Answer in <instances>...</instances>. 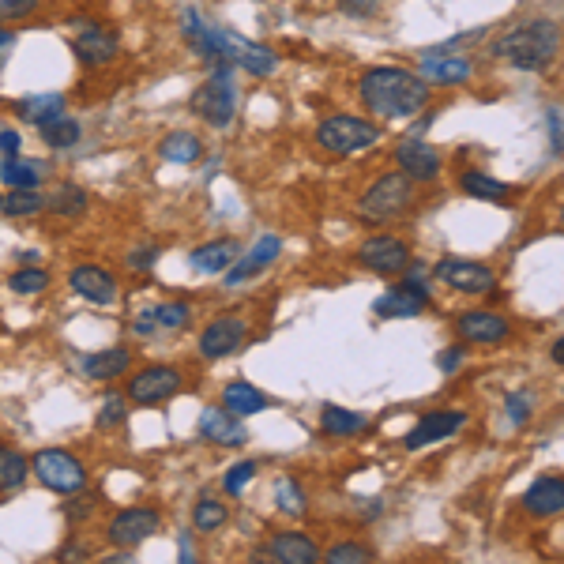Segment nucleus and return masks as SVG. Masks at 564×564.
Wrapping results in <instances>:
<instances>
[{"label": "nucleus", "mask_w": 564, "mask_h": 564, "mask_svg": "<svg viewBox=\"0 0 564 564\" xmlns=\"http://www.w3.org/2000/svg\"><path fill=\"white\" fill-rule=\"evenodd\" d=\"M361 102L365 110L384 117V121H403L414 117L418 110H425L429 102V83L410 68H395V64H380L369 68L361 76Z\"/></svg>", "instance_id": "nucleus-1"}, {"label": "nucleus", "mask_w": 564, "mask_h": 564, "mask_svg": "<svg viewBox=\"0 0 564 564\" xmlns=\"http://www.w3.org/2000/svg\"><path fill=\"white\" fill-rule=\"evenodd\" d=\"M561 53V27L553 19H527L493 42V57L508 61L519 72H542Z\"/></svg>", "instance_id": "nucleus-2"}, {"label": "nucleus", "mask_w": 564, "mask_h": 564, "mask_svg": "<svg viewBox=\"0 0 564 564\" xmlns=\"http://www.w3.org/2000/svg\"><path fill=\"white\" fill-rule=\"evenodd\" d=\"M234 64L230 61H215V72L207 76V83L192 94V113L204 117L211 128H226L234 121L237 110V94H234Z\"/></svg>", "instance_id": "nucleus-3"}, {"label": "nucleus", "mask_w": 564, "mask_h": 564, "mask_svg": "<svg viewBox=\"0 0 564 564\" xmlns=\"http://www.w3.org/2000/svg\"><path fill=\"white\" fill-rule=\"evenodd\" d=\"M380 140V128L365 117H350V113H339V117H328L316 128V143L328 151V155H358L365 147H373Z\"/></svg>", "instance_id": "nucleus-4"}, {"label": "nucleus", "mask_w": 564, "mask_h": 564, "mask_svg": "<svg viewBox=\"0 0 564 564\" xmlns=\"http://www.w3.org/2000/svg\"><path fill=\"white\" fill-rule=\"evenodd\" d=\"M414 204V181H410L407 173H388V177H380L365 196H361V219L365 222H388L395 215H403L410 211Z\"/></svg>", "instance_id": "nucleus-5"}, {"label": "nucleus", "mask_w": 564, "mask_h": 564, "mask_svg": "<svg viewBox=\"0 0 564 564\" xmlns=\"http://www.w3.org/2000/svg\"><path fill=\"white\" fill-rule=\"evenodd\" d=\"M31 470L38 474L42 486L53 489V493H64V497H72V493L87 486V467L72 452H61V448L38 452L31 459Z\"/></svg>", "instance_id": "nucleus-6"}, {"label": "nucleus", "mask_w": 564, "mask_h": 564, "mask_svg": "<svg viewBox=\"0 0 564 564\" xmlns=\"http://www.w3.org/2000/svg\"><path fill=\"white\" fill-rule=\"evenodd\" d=\"M177 392H181V369H173V365H147V369H140V373L132 376V384H128V399H132V403H143V407L166 403V399Z\"/></svg>", "instance_id": "nucleus-7"}, {"label": "nucleus", "mask_w": 564, "mask_h": 564, "mask_svg": "<svg viewBox=\"0 0 564 564\" xmlns=\"http://www.w3.org/2000/svg\"><path fill=\"white\" fill-rule=\"evenodd\" d=\"M358 260H361V267H369L373 275H399V271L410 267V249H407V241H399V237L376 234L358 249Z\"/></svg>", "instance_id": "nucleus-8"}, {"label": "nucleus", "mask_w": 564, "mask_h": 564, "mask_svg": "<svg viewBox=\"0 0 564 564\" xmlns=\"http://www.w3.org/2000/svg\"><path fill=\"white\" fill-rule=\"evenodd\" d=\"M158 527H162V516L155 508H125L110 519V542L117 549H136L151 534H158Z\"/></svg>", "instance_id": "nucleus-9"}, {"label": "nucleus", "mask_w": 564, "mask_h": 564, "mask_svg": "<svg viewBox=\"0 0 564 564\" xmlns=\"http://www.w3.org/2000/svg\"><path fill=\"white\" fill-rule=\"evenodd\" d=\"M437 279L448 282L459 294H489L497 286V275L489 271L486 264H474V260H455V256H444L437 264Z\"/></svg>", "instance_id": "nucleus-10"}, {"label": "nucleus", "mask_w": 564, "mask_h": 564, "mask_svg": "<svg viewBox=\"0 0 564 564\" xmlns=\"http://www.w3.org/2000/svg\"><path fill=\"white\" fill-rule=\"evenodd\" d=\"M226 57H230V64H237V68H245L249 76H271L275 68H279V57H275V49L260 46V42H249L245 34H234L226 31Z\"/></svg>", "instance_id": "nucleus-11"}, {"label": "nucleus", "mask_w": 564, "mask_h": 564, "mask_svg": "<svg viewBox=\"0 0 564 564\" xmlns=\"http://www.w3.org/2000/svg\"><path fill=\"white\" fill-rule=\"evenodd\" d=\"M245 343V320L241 316H219V320H211L200 335V354L204 358H230L237 354Z\"/></svg>", "instance_id": "nucleus-12"}, {"label": "nucleus", "mask_w": 564, "mask_h": 564, "mask_svg": "<svg viewBox=\"0 0 564 564\" xmlns=\"http://www.w3.org/2000/svg\"><path fill=\"white\" fill-rule=\"evenodd\" d=\"M467 422V414L463 410H429L422 422L414 425L407 433V452H418V448H429V444H440V440H448L459 429V425Z\"/></svg>", "instance_id": "nucleus-13"}, {"label": "nucleus", "mask_w": 564, "mask_h": 564, "mask_svg": "<svg viewBox=\"0 0 564 564\" xmlns=\"http://www.w3.org/2000/svg\"><path fill=\"white\" fill-rule=\"evenodd\" d=\"M425 305H429V290H425L418 279H407L392 286L384 298L376 301L373 309L376 316H384V320H399V316H418L425 313Z\"/></svg>", "instance_id": "nucleus-14"}, {"label": "nucleus", "mask_w": 564, "mask_h": 564, "mask_svg": "<svg viewBox=\"0 0 564 564\" xmlns=\"http://www.w3.org/2000/svg\"><path fill=\"white\" fill-rule=\"evenodd\" d=\"M395 162H399V173H407L410 181H437L440 177V155L429 143L414 140V136L399 140Z\"/></svg>", "instance_id": "nucleus-15"}, {"label": "nucleus", "mask_w": 564, "mask_h": 564, "mask_svg": "<svg viewBox=\"0 0 564 564\" xmlns=\"http://www.w3.org/2000/svg\"><path fill=\"white\" fill-rule=\"evenodd\" d=\"M72 290H76L83 301H91V305H113V301L121 298V286L113 279L106 267L98 264H83L72 271Z\"/></svg>", "instance_id": "nucleus-16"}, {"label": "nucleus", "mask_w": 564, "mask_h": 564, "mask_svg": "<svg viewBox=\"0 0 564 564\" xmlns=\"http://www.w3.org/2000/svg\"><path fill=\"white\" fill-rule=\"evenodd\" d=\"M72 49H76V57L83 64L102 68V64H110L113 57L121 53V38H117L113 31H106V27H98V23H87V27L76 34Z\"/></svg>", "instance_id": "nucleus-17"}, {"label": "nucleus", "mask_w": 564, "mask_h": 564, "mask_svg": "<svg viewBox=\"0 0 564 564\" xmlns=\"http://www.w3.org/2000/svg\"><path fill=\"white\" fill-rule=\"evenodd\" d=\"M418 76H422L425 83H437V87H455V83H467V79L474 76V64H470L467 57H452L448 49H444V53L433 49V53L422 57Z\"/></svg>", "instance_id": "nucleus-18"}, {"label": "nucleus", "mask_w": 564, "mask_h": 564, "mask_svg": "<svg viewBox=\"0 0 564 564\" xmlns=\"http://www.w3.org/2000/svg\"><path fill=\"white\" fill-rule=\"evenodd\" d=\"M200 437L211 440V444H222V448H241L249 433H245V425L237 422V414H230L226 407H207L200 414Z\"/></svg>", "instance_id": "nucleus-19"}, {"label": "nucleus", "mask_w": 564, "mask_h": 564, "mask_svg": "<svg viewBox=\"0 0 564 564\" xmlns=\"http://www.w3.org/2000/svg\"><path fill=\"white\" fill-rule=\"evenodd\" d=\"M455 328L459 335L467 339V343H504L508 339V320L501 313H489V309H478V313H463L455 320Z\"/></svg>", "instance_id": "nucleus-20"}, {"label": "nucleus", "mask_w": 564, "mask_h": 564, "mask_svg": "<svg viewBox=\"0 0 564 564\" xmlns=\"http://www.w3.org/2000/svg\"><path fill=\"white\" fill-rule=\"evenodd\" d=\"M279 252H282L279 237H275V234L260 237V241H256V249H252L245 260L237 256L234 264L226 267V282H230V286H241V282H249L252 275H260L264 267H271V260H279Z\"/></svg>", "instance_id": "nucleus-21"}, {"label": "nucleus", "mask_w": 564, "mask_h": 564, "mask_svg": "<svg viewBox=\"0 0 564 564\" xmlns=\"http://www.w3.org/2000/svg\"><path fill=\"white\" fill-rule=\"evenodd\" d=\"M523 508L538 519L561 516V508H564V478L561 474H546V478H538V482L523 493Z\"/></svg>", "instance_id": "nucleus-22"}, {"label": "nucleus", "mask_w": 564, "mask_h": 564, "mask_svg": "<svg viewBox=\"0 0 564 564\" xmlns=\"http://www.w3.org/2000/svg\"><path fill=\"white\" fill-rule=\"evenodd\" d=\"M267 553L282 564H313L320 561V549L309 534H298V531H286V534H275L271 542H267Z\"/></svg>", "instance_id": "nucleus-23"}, {"label": "nucleus", "mask_w": 564, "mask_h": 564, "mask_svg": "<svg viewBox=\"0 0 564 564\" xmlns=\"http://www.w3.org/2000/svg\"><path fill=\"white\" fill-rule=\"evenodd\" d=\"M222 407L237 418H252V414L267 410V395L260 388H252L249 380H230L226 392H222Z\"/></svg>", "instance_id": "nucleus-24"}, {"label": "nucleus", "mask_w": 564, "mask_h": 564, "mask_svg": "<svg viewBox=\"0 0 564 564\" xmlns=\"http://www.w3.org/2000/svg\"><path fill=\"white\" fill-rule=\"evenodd\" d=\"M237 256H241V245L230 241V237H222V241L200 245V249L192 252V267L204 271V275H219V271H226V267L234 264Z\"/></svg>", "instance_id": "nucleus-25"}, {"label": "nucleus", "mask_w": 564, "mask_h": 564, "mask_svg": "<svg viewBox=\"0 0 564 564\" xmlns=\"http://www.w3.org/2000/svg\"><path fill=\"white\" fill-rule=\"evenodd\" d=\"M128 365H132V350L110 346V350H98L91 358H83V373L91 380H117L121 373H128Z\"/></svg>", "instance_id": "nucleus-26"}, {"label": "nucleus", "mask_w": 564, "mask_h": 564, "mask_svg": "<svg viewBox=\"0 0 564 564\" xmlns=\"http://www.w3.org/2000/svg\"><path fill=\"white\" fill-rule=\"evenodd\" d=\"M459 185H463V192H470L474 200H493V204H508V200H512V185H504V181H497V177H489V173H482V170H467L459 177Z\"/></svg>", "instance_id": "nucleus-27"}, {"label": "nucleus", "mask_w": 564, "mask_h": 564, "mask_svg": "<svg viewBox=\"0 0 564 564\" xmlns=\"http://www.w3.org/2000/svg\"><path fill=\"white\" fill-rule=\"evenodd\" d=\"M158 155L166 158V162L188 166V162H196V158L204 155V143H200V136H192V132H170L166 140L158 143Z\"/></svg>", "instance_id": "nucleus-28"}, {"label": "nucleus", "mask_w": 564, "mask_h": 564, "mask_svg": "<svg viewBox=\"0 0 564 564\" xmlns=\"http://www.w3.org/2000/svg\"><path fill=\"white\" fill-rule=\"evenodd\" d=\"M42 177H46V166L42 162H23V158H4V166H0V181L8 188H38L42 185Z\"/></svg>", "instance_id": "nucleus-29"}, {"label": "nucleus", "mask_w": 564, "mask_h": 564, "mask_svg": "<svg viewBox=\"0 0 564 564\" xmlns=\"http://www.w3.org/2000/svg\"><path fill=\"white\" fill-rule=\"evenodd\" d=\"M365 425L369 422H365L361 414H354V410H346V407H335V403H328V407L320 410V429H324L328 437H354Z\"/></svg>", "instance_id": "nucleus-30"}, {"label": "nucleus", "mask_w": 564, "mask_h": 564, "mask_svg": "<svg viewBox=\"0 0 564 564\" xmlns=\"http://www.w3.org/2000/svg\"><path fill=\"white\" fill-rule=\"evenodd\" d=\"M16 113L23 121H31V125H46V121H53V117L64 113V98L61 94H31V98L19 102Z\"/></svg>", "instance_id": "nucleus-31"}, {"label": "nucleus", "mask_w": 564, "mask_h": 564, "mask_svg": "<svg viewBox=\"0 0 564 564\" xmlns=\"http://www.w3.org/2000/svg\"><path fill=\"white\" fill-rule=\"evenodd\" d=\"M38 211H46V196L38 188H8V196L0 204V215H12V219H27Z\"/></svg>", "instance_id": "nucleus-32"}, {"label": "nucleus", "mask_w": 564, "mask_h": 564, "mask_svg": "<svg viewBox=\"0 0 564 564\" xmlns=\"http://www.w3.org/2000/svg\"><path fill=\"white\" fill-rule=\"evenodd\" d=\"M31 474V463L16 452V448H0V493H12L27 482Z\"/></svg>", "instance_id": "nucleus-33"}, {"label": "nucleus", "mask_w": 564, "mask_h": 564, "mask_svg": "<svg viewBox=\"0 0 564 564\" xmlns=\"http://www.w3.org/2000/svg\"><path fill=\"white\" fill-rule=\"evenodd\" d=\"M46 207L57 215V219H79L83 211H87V192L79 185H61L57 188V196L46 200Z\"/></svg>", "instance_id": "nucleus-34"}, {"label": "nucleus", "mask_w": 564, "mask_h": 564, "mask_svg": "<svg viewBox=\"0 0 564 564\" xmlns=\"http://www.w3.org/2000/svg\"><path fill=\"white\" fill-rule=\"evenodd\" d=\"M38 132H42V140H46L49 147H57V151L76 147L79 143V121H72L68 113L53 117V121H46V125H38Z\"/></svg>", "instance_id": "nucleus-35"}, {"label": "nucleus", "mask_w": 564, "mask_h": 564, "mask_svg": "<svg viewBox=\"0 0 564 564\" xmlns=\"http://www.w3.org/2000/svg\"><path fill=\"white\" fill-rule=\"evenodd\" d=\"M226 519H230L226 504L204 497V501L196 504V512H192V527H196V531H204V534H211V531H222V527H226Z\"/></svg>", "instance_id": "nucleus-36"}, {"label": "nucleus", "mask_w": 564, "mask_h": 564, "mask_svg": "<svg viewBox=\"0 0 564 564\" xmlns=\"http://www.w3.org/2000/svg\"><path fill=\"white\" fill-rule=\"evenodd\" d=\"M275 504H279V512L286 516H305V493L294 478H279L275 482Z\"/></svg>", "instance_id": "nucleus-37"}, {"label": "nucleus", "mask_w": 564, "mask_h": 564, "mask_svg": "<svg viewBox=\"0 0 564 564\" xmlns=\"http://www.w3.org/2000/svg\"><path fill=\"white\" fill-rule=\"evenodd\" d=\"M8 286H12L16 294H23V298H31V294H42V290H46L49 275L42 267H23V271H16V275L8 279Z\"/></svg>", "instance_id": "nucleus-38"}, {"label": "nucleus", "mask_w": 564, "mask_h": 564, "mask_svg": "<svg viewBox=\"0 0 564 564\" xmlns=\"http://www.w3.org/2000/svg\"><path fill=\"white\" fill-rule=\"evenodd\" d=\"M324 561L331 564H361V561H373V549L361 546V542H339L324 553Z\"/></svg>", "instance_id": "nucleus-39"}, {"label": "nucleus", "mask_w": 564, "mask_h": 564, "mask_svg": "<svg viewBox=\"0 0 564 564\" xmlns=\"http://www.w3.org/2000/svg\"><path fill=\"white\" fill-rule=\"evenodd\" d=\"M151 316H155V328L177 331V328H185L188 305H185V301H170V305H158V309H151Z\"/></svg>", "instance_id": "nucleus-40"}, {"label": "nucleus", "mask_w": 564, "mask_h": 564, "mask_svg": "<svg viewBox=\"0 0 564 564\" xmlns=\"http://www.w3.org/2000/svg\"><path fill=\"white\" fill-rule=\"evenodd\" d=\"M128 418V399L125 395H110L102 410H98V429H113V425H121Z\"/></svg>", "instance_id": "nucleus-41"}, {"label": "nucleus", "mask_w": 564, "mask_h": 564, "mask_svg": "<svg viewBox=\"0 0 564 564\" xmlns=\"http://www.w3.org/2000/svg\"><path fill=\"white\" fill-rule=\"evenodd\" d=\"M252 478H256V463H252V459H245V463H237V467L226 474V482H222V486H226V493H230V497H237L241 489L249 486Z\"/></svg>", "instance_id": "nucleus-42"}, {"label": "nucleus", "mask_w": 564, "mask_h": 564, "mask_svg": "<svg viewBox=\"0 0 564 564\" xmlns=\"http://www.w3.org/2000/svg\"><path fill=\"white\" fill-rule=\"evenodd\" d=\"M531 407H534L531 392H512V395H508V418H512L516 425L531 422Z\"/></svg>", "instance_id": "nucleus-43"}, {"label": "nucleus", "mask_w": 564, "mask_h": 564, "mask_svg": "<svg viewBox=\"0 0 564 564\" xmlns=\"http://www.w3.org/2000/svg\"><path fill=\"white\" fill-rule=\"evenodd\" d=\"M339 8L354 19H369L376 8H380V0H339Z\"/></svg>", "instance_id": "nucleus-44"}, {"label": "nucleus", "mask_w": 564, "mask_h": 564, "mask_svg": "<svg viewBox=\"0 0 564 564\" xmlns=\"http://www.w3.org/2000/svg\"><path fill=\"white\" fill-rule=\"evenodd\" d=\"M38 8V0H0V16L16 19V16H31Z\"/></svg>", "instance_id": "nucleus-45"}, {"label": "nucleus", "mask_w": 564, "mask_h": 564, "mask_svg": "<svg viewBox=\"0 0 564 564\" xmlns=\"http://www.w3.org/2000/svg\"><path fill=\"white\" fill-rule=\"evenodd\" d=\"M546 125H549V143H553V155H561V110H557V106H549Z\"/></svg>", "instance_id": "nucleus-46"}, {"label": "nucleus", "mask_w": 564, "mask_h": 564, "mask_svg": "<svg viewBox=\"0 0 564 564\" xmlns=\"http://www.w3.org/2000/svg\"><path fill=\"white\" fill-rule=\"evenodd\" d=\"M94 504H98V501H94V497H79V501H68V504H64V516H68V519H83V516H91V512H94Z\"/></svg>", "instance_id": "nucleus-47"}, {"label": "nucleus", "mask_w": 564, "mask_h": 564, "mask_svg": "<svg viewBox=\"0 0 564 564\" xmlns=\"http://www.w3.org/2000/svg\"><path fill=\"white\" fill-rule=\"evenodd\" d=\"M155 260H158V249L151 245V249L132 252V256H128V267H132V271H147V267L155 264Z\"/></svg>", "instance_id": "nucleus-48"}, {"label": "nucleus", "mask_w": 564, "mask_h": 564, "mask_svg": "<svg viewBox=\"0 0 564 564\" xmlns=\"http://www.w3.org/2000/svg\"><path fill=\"white\" fill-rule=\"evenodd\" d=\"M463 365V350L459 346H448L444 354H440V373H455Z\"/></svg>", "instance_id": "nucleus-49"}, {"label": "nucleus", "mask_w": 564, "mask_h": 564, "mask_svg": "<svg viewBox=\"0 0 564 564\" xmlns=\"http://www.w3.org/2000/svg\"><path fill=\"white\" fill-rule=\"evenodd\" d=\"M19 132L16 128H4V132H0V151H4V158H12V155H19Z\"/></svg>", "instance_id": "nucleus-50"}, {"label": "nucleus", "mask_w": 564, "mask_h": 564, "mask_svg": "<svg viewBox=\"0 0 564 564\" xmlns=\"http://www.w3.org/2000/svg\"><path fill=\"white\" fill-rule=\"evenodd\" d=\"M136 331H140V335H151V331H155V316L140 313V320H136Z\"/></svg>", "instance_id": "nucleus-51"}, {"label": "nucleus", "mask_w": 564, "mask_h": 564, "mask_svg": "<svg viewBox=\"0 0 564 564\" xmlns=\"http://www.w3.org/2000/svg\"><path fill=\"white\" fill-rule=\"evenodd\" d=\"M553 361H557V365H561V361H564V346H561V339L553 343Z\"/></svg>", "instance_id": "nucleus-52"}, {"label": "nucleus", "mask_w": 564, "mask_h": 564, "mask_svg": "<svg viewBox=\"0 0 564 564\" xmlns=\"http://www.w3.org/2000/svg\"><path fill=\"white\" fill-rule=\"evenodd\" d=\"M8 42H12V31H4V27H0V46H8Z\"/></svg>", "instance_id": "nucleus-53"}, {"label": "nucleus", "mask_w": 564, "mask_h": 564, "mask_svg": "<svg viewBox=\"0 0 564 564\" xmlns=\"http://www.w3.org/2000/svg\"><path fill=\"white\" fill-rule=\"evenodd\" d=\"M0 204H4V196H0Z\"/></svg>", "instance_id": "nucleus-54"}]
</instances>
